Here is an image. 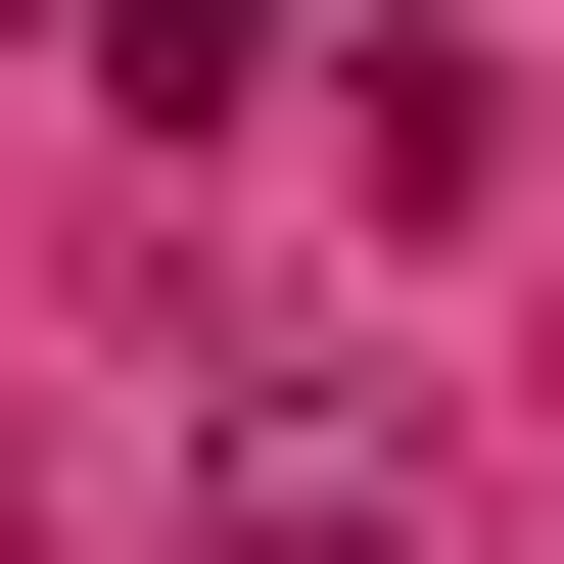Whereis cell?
Returning <instances> with one entry per match:
<instances>
[{
    "mask_svg": "<svg viewBox=\"0 0 564 564\" xmlns=\"http://www.w3.org/2000/svg\"><path fill=\"white\" fill-rule=\"evenodd\" d=\"M188 518H236V564H423L470 470H377V377H236V423H188Z\"/></svg>",
    "mask_w": 564,
    "mask_h": 564,
    "instance_id": "1",
    "label": "cell"
},
{
    "mask_svg": "<svg viewBox=\"0 0 564 564\" xmlns=\"http://www.w3.org/2000/svg\"><path fill=\"white\" fill-rule=\"evenodd\" d=\"M282 47H329V0H95V95H282Z\"/></svg>",
    "mask_w": 564,
    "mask_h": 564,
    "instance_id": "2",
    "label": "cell"
}]
</instances>
